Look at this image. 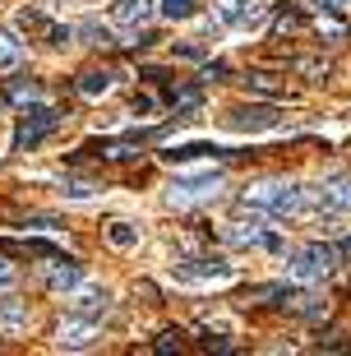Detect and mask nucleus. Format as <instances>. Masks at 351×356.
Returning <instances> with one entry per match:
<instances>
[{
    "label": "nucleus",
    "mask_w": 351,
    "mask_h": 356,
    "mask_svg": "<svg viewBox=\"0 0 351 356\" xmlns=\"http://www.w3.org/2000/svg\"><path fill=\"white\" fill-rule=\"evenodd\" d=\"M240 209L268 213V218H296L305 209V190L300 185H286V181H263V185H250L245 195H240Z\"/></svg>",
    "instance_id": "f257e3e1"
},
{
    "label": "nucleus",
    "mask_w": 351,
    "mask_h": 356,
    "mask_svg": "<svg viewBox=\"0 0 351 356\" xmlns=\"http://www.w3.org/2000/svg\"><path fill=\"white\" fill-rule=\"evenodd\" d=\"M60 111L56 106H47V102H28L24 106V116H19V130H14V148L24 153V148H38L47 134H56L60 130Z\"/></svg>",
    "instance_id": "f03ea898"
},
{
    "label": "nucleus",
    "mask_w": 351,
    "mask_h": 356,
    "mask_svg": "<svg viewBox=\"0 0 351 356\" xmlns=\"http://www.w3.org/2000/svg\"><path fill=\"white\" fill-rule=\"evenodd\" d=\"M333 264H338V254L328 250V245H300V250L286 259V277L314 287V282H324V277L333 273Z\"/></svg>",
    "instance_id": "7ed1b4c3"
},
{
    "label": "nucleus",
    "mask_w": 351,
    "mask_h": 356,
    "mask_svg": "<svg viewBox=\"0 0 351 356\" xmlns=\"http://www.w3.org/2000/svg\"><path fill=\"white\" fill-rule=\"evenodd\" d=\"M218 190H222V172H218V167H209V172H195V176L171 181L167 185V204H171V209H190V204L218 195Z\"/></svg>",
    "instance_id": "20e7f679"
},
{
    "label": "nucleus",
    "mask_w": 351,
    "mask_h": 356,
    "mask_svg": "<svg viewBox=\"0 0 351 356\" xmlns=\"http://www.w3.org/2000/svg\"><path fill=\"white\" fill-rule=\"evenodd\" d=\"M171 277L176 282H231L236 268L227 259H181V264H171Z\"/></svg>",
    "instance_id": "39448f33"
},
{
    "label": "nucleus",
    "mask_w": 351,
    "mask_h": 356,
    "mask_svg": "<svg viewBox=\"0 0 351 356\" xmlns=\"http://www.w3.org/2000/svg\"><path fill=\"white\" fill-rule=\"evenodd\" d=\"M305 209L351 213V181H342V185H314V190H305Z\"/></svg>",
    "instance_id": "423d86ee"
},
{
    "label": "nucleus",
    "mask_w": 351,
    "mask_h": 356,
    "mask_svg": "<svg viewBox=\"0 0 351 356\" xmlns=\"http://www.w3.org/2000/svg\"><path fill=\"white\" fill-rule=\"evenodd\" d=\"M157 14V0H116L111 5V24L120 28H148Z\"/></svg>",
    "instance_id": "0eeeda50"
},
{
    "label": "nucleus",
    "mask_w": 351,
    "mask_h": 356,
    "mask_svg": "<svg viewBox=\"0 0 351 356\" xmlns=\"http://www.w3.org/2000/svg\"><path fill=\"white\" fill-rule=\"evenodd\" d=\"M227 125H231V130H273L277 125V102H268V106H236L231 116H227Z\"/></svg>",
    "instance_id": "6e6552de"
},
{
    "label": "nucleus",
    "mask_w": 351,
    "mask_h": 356,
    "mask_svg": "<svg viewBox=\"0 0 351 356\" xmlns=\"http://www.w3.org/2000/svg\"><path fill=\"white\" fill-rule=\"evenodd\" d=\"M70 310H74L79 319H102L106 310H111V296H106V287H74Z\"/></svg>",
    "instance_id": "1a4fd4ad"
},
{
    "label": "nucleus",
    "mask_w": 351,
    "mask_h": 356,
    "mask_svg": "<svg viewBox=\"0 0 351 356\" xmlns=\"http://www.w3.org/2000/svg\"><path fill=\"white\" fill-rule=\"evenodd\" d=\"M47 282H51L56 291H74L79 282H83V264H79V259H65V254H51Z\"/></svg>",
    "instance_id": "9d476101"
},
{
    "label": "nucleus",
    "mask_w": 351,
    "mask_h": 356,
    "mask_svg": "<svg viewBox=\"0 0 351 356\" xmlns=\"http://www.w3.org/2000/svg\"><path fill=\"white\" fill-rule=\"evenodd\" d=\"M259 19V5L254 0H218V24L222 28H250Z\"/></svg>",
    "instance_id": "9b49d317"
},
{
    "label": "nucleus",
    "mask_w": 351,
    "mask_h": 356,
    "mask_svg": "<svg viewBox=\"0 0 351 356\" xmlns=\"http://www.w3.org/2000/svg\"><path fill=\"white\" fill-rule=\"evenodd\" d=\"M92 338H97V329H92V319H70V324H60V338L56 343L65 347V352H83V347H92Z\"/></svg>",
    "instance_id": "f8f14e48"
},
{
    "label": "nucleus",
    "mask_w": 351,
    "mask_h": 356,
    "mask_svg": "<svg viewBox=\"0 0 351 356\" xmlns=\"http://www.w3.org/2000/svg\"><path fill=\"white\" fill-rule=\"evenodd\" d=\"M167 106L171 111H199L204 106V83H176L167 92Z\"/></svg>",
    "instance_id": "ddd939ff"
},
{
    "label": "nucleus",
    "mask_w": 351,
    "mask_h": 356,
    "mask_svg": "<svg viewBox=\"0 0 351 356\" xmlns=\"http://www.w3.org/2000/svg\"><path fill=\"white\" fill-rule=\"evenodd\" d=\"M143 241V227L139 222H125V218H116V222L106 227V245H116V250H134Z\"/></svg>",
    "instance_id": "4468645a"
},
{
    "label": "nucleus",
    "mask_w": 351,
    "mask_h": 356,
    "mask_svg": "<svg viewBox=\"0 0 351 356\" xmlns=\"http://www.w3.org/2000/svg\"><path fill=\"white\" fill-rule=\"evenodd\" d=\"M28 324V305L19 296H0V333H19Z\"/></svg>",
    "instance_id": "2eb2a0df"
},
{
    "label": "nucleus",
    "mask_w": 351,
    "mask_h": 356,
    "mask_svg": "<svg viewBox=\"0 0 351 356\" xmlns=\"http://www.w3.org/2000/svg\"><path fill=\"white\" fill-rule=\"evenodd\" d=\"M111 83H116L111 70H83V74H79V92H83V97H106Z\"/></svg>",
    "instance_id": "dca6fc26"
},
{
    "label": "nucleus",
    "mask_w": 351,
    "mask_h": 356,
    "mask_svg": "<svg viewBox=\"0 0 351 356\" xmlns=\"http://www.w3.org/2000/svg\"><path fill=\"white\" fill-rule=\"evenodd\" d=\"M5 102H14V106L42 102V83L38 79H10V83H5Z\"/></svg>",
    "instance_id": "f3484780"
},
{
    "label": "nucleus",
    "mask_w": 351,
    "mask_h": 356,
    "mask_svg": "<svg viewBox=\"0 0 351 356\" xmlns=\"http://www.w3.org/2000/svg\"><path fill=\"white\" fill-rule=\"evenodd\" d=\"M14 28H19V33H33V38H51L56 24L42 10H19V14H14Z\"/></svg>",
    "instance_id": "a211bd4d"
},
{
    "label": "nucleus",
    "mask_w": 351,
    "mask_h": 356,
    "mask_svg": "<svg viewBox=\"0 0 351 356\" xmlns=\"http://www.w3.org/2000/svg\"><path fill=\"white\" fill-rule=\"evenodd\" d=\"M167 162H195V158H227V148L218 144H185V148H171V153H162Z\"/></svg>",
    "instance_id": "6ab92c4d"
},
{
    "label": "nucleus",
    "mask_w": 351,
    "mask_h": 356,
    "mask_svg": "<svg viewBox=\"0 0 351 356\" xmlns=\"http://www.w3.org/2000/svg\"><path fill=\"white\" fill-rule=\"evenodd\" d=\"M19 65H24V42L14 38V33H0V74H10Z\"/></svg>",
    "instance_id": "aec40b11"
},
{
    "label": "nucleus",
    "mask_w": 351,
    "mask_h": 356,
    "mask_svg": "<svg viewBox=\"0 0 351 356\" xmlns=\"http://www.w3.org/2000/svg\"><path fill=\"white\" fill-rule=\"evenodd\" d=\"M227 241L231 245H263V227L259 222H236V227H227Z\"/></svg>",
    "instance_id": "412c9836"
},
{
    "label": "nucleus",
    "mask_w": 351,
    "mask_h": 356,
    "mask_svg": "<svg viewBox=\"0 0 351 356\" xmlns=\"http://www.w3.org/2000/svg\"><path fill=\"white\" fill-rule=\"evenodd\" d=\"M74 38H83L88 47H116V38H111V28L92 24V19H88V24H79V28H74Z\"/></svg>",
    "instance_id": "4be33fe9"
},
{
    "label": "nucleus",
    "mask_w": 351,
    "mask_h": 356,
    "mask_svg": "<svg viewBox=\"0 0 351 356\" xmlns=\"http://www.w3.org/2000/svg\"><path fill=\"white\" fill-rule=\"evenodd\" d=\"M245 88H250V92H263L268 102H282V97H286V92L273 83V74H250V79H245Z\"/></svg>",
    "instance_id": "5701e85b"
},
{
    "label": "nucleus",
    "mask_w": 351,
    "mask_h": 356,
    "mask_svg": "<svg viewBox=\"0 0 351 356\" xmlns=\"http://www.w3.org/2000/svg\"><path fill=\"white\" fill-rule=\"evenodd\" d=\"M60 195H65L70 204H83V199H97V185H88V181H65V185H60Z\"/></svg>",
    "instance_id": "b1692460"
},
{
    "label": "nucleus",
    "mask_w": 351,
    "mask_h": 356,
    "mask_svg": "<svg viewBox=\"0 0 351 356\" xmlns=\"http://www.w3.org/2000/svg\"><path fill=\"white\" fill-rule=\"evenodd\" d=\"M286 301H291V310H296L300 319H319L324 315V305L314 301V296H286Z\"/></svg>",
    "instance_id": "393cba45"
},
{
    "label": "nucleus",
    "mask_w": 351,
    "mask_h": 356,
    "mask_svg": "<svg viewBox=\"0 0 351 356\" xmlns=\"http://www.w3.org/2000/svg\"><path fill=\"white\" fill-rule=\"evenodd\" d=\"M157 10L167 14V19H190L195 14V0H157Z\"/></svg>",
    "instance_id": "a878e982"
},
{
    "label": "nucleus",
    "mask_w": 351,
    "mask_h": 356,
    "mask_svg": "<svg viewBox=\"0 0 351 356\" xmlns=\"http://www.w3.org/2000/svg\"><path fill=\"white\" fill-rule=\"evenodd\" d=\"M176 56H181V60H204L209 47H204V42H176Z\"/></svg>",
    "instance_id": "bb28decb"
},
{
    "label": "nucleus",
    "mask_w": 351,
    "mask_h": 356,
    "mask_svg": "<svg viewBox=\"0 0 351 356\" xmlns=\"http://www.w3.org/2000/svg\"><path fill=\"white\" fill-rule=\"evenodd\" d=\"M153 352H162V356H167V352H181V333L167 329V333H162V338L153 343Z\"/></svg>",
    "instance_id": "cd10ccee"
},
{
    "label": "nucleus",
    "mask_w": 351,
    "mask_h": 356,
    "mask_svg": "<svg viewBox=\"0 0 351 356\" xmlns=\"http://www.w3.org/2000/svg\"><path fill=\"white\" fill-rule=\"evenodd\" d=\"M319 33H324L328 42H342L347 38V24H338V19H319Z\"/></svg>",
    "instance_id": "c85d7f7f"
},
{
    "label": "nucleus",
    "mask_w": 351,
    "mask_h": 356,
    "mask_svg": "<svg viewBox=\"0 0 351 356\" xmlns=\"http://www.w3.org/2000/svg\"><path fill=\"white\" fill-rule=\"evenodd\" d=\"M296 70L310 79H328V60H296Z\"/></svg>",
    "instance_id": "c756f323"
},
{
    "label": "nucleus",
    "mask_w": 351,
    "mask_h": 356,
    "mask_svg": "<svg viewBox=\"0 0 351 356\" xmlns=\"http://www.w3.org/2000/svg\"><path fill=\"white\" fill-rule=\"evenodd\" d=\"M296 28H300V14L282 10V14H277V24H273V33H296Z\"/></svg>",
    "instance_id": "7c9ffc66"
},
{
    "label": "nucleus",
    "mask_w": 351,
    "mask_h": 356,
    "mask_svg": "<svg viewBox=\"0 0 351 356\" xmlns=\"http://www.w3.org/2000/svg\"><path fill=\"white\" fill-rule=\"evenodd\" d=\"M102 153H106V158H139V148H134V144H106Z\"/></svg>",
    "instance_id": "2f4dec72"
},
{
    "label": "nucleus",
    "mask_w": 351,
    "mask_h": 356,
    "mask_svg": "<svg viewBox=\"0 0 351 356\" xmlns=\"http://www.w3.org/2000/svg\"><path fill=\"white\" fill-rule=\"evenodd\" d=\"M14 277H19L14 264H10V259H0V287H14Z\"/></svg>",
    "instance_id": "473e14b6"
},
{
    "label": "nucleus",
    "mask_w": 351,
    "mask_h": 356,
    "mask_svg": "<svg viewBox=\"0 0 351 356\" xmlns=\"http://www.w3.org/2000/svg\"><path fill=\"white\" fill-rule=\"evenodd\" d=\"M222 74H227V65H222V60H209V65H204V74H199V79H222Z\"/></svg>",
    "instance_id": "72a5a7b5"
},
{
    "label": "nucleus",
    "mask_w": 351,
    "mask_h": 356,
    "mask_svg": "<svg viewBox=\"0 0 351 356\" xmlns=\"http://www.w3.org/2000/svg\"><path fill=\"white\" fill-rule=\"evenodd\" d=\"M148 111H153V97L139 92V97H134V116H148Z\"/></svg>",
    "instance_id": "f704fd0d"
},
{
    "label": "nucleus",
    "mask_w": 351,
    "mask_h": 356,
    "mask_svg": "<svg viewBox=\"0 0 351 356\" xmlns=\"http://www.w3.org/2000/svg\"><path fill=\"white\" fill-rule=\"evenodd\" d=\"M319 5H324V10H342V5H347V0H319Z\"/></svg>",
    "instance_id": "c9c22d12"
}]
</instances>
